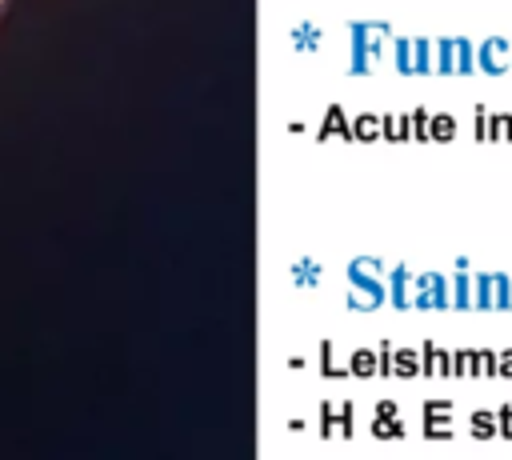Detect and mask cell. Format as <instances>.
Masks as SVG:
<instances>
[{
  "label": "cell",
  "instance_id": "obj_3",
  "mask_svg": "<svg viewBox=\"0 0 512 460\" xmlns=\"http://www.w3.org/2000/svg\"><path fill=\"white\" fill-rule=\"evenodd\" d=\"M488 140H512V112L488 116Z\"/></svg>",
  "mask_w": 512,
  "mask_h": 460
},
{
  "label": "cell",
  "instance_id": "obj_12",
  "mask_svg": "<svg viewBox=\"0 0 512 460\" xmlns=\"http://www.w3.org/2000/svg\"><path fill=\"white\" fill-rule=\"evenodd\" d=\"M488 116H492V112H488L484 104H476V136H480V140H488Z\"/></svg>",
  "mask_w": 512,
  "mask_h": 460
},
{
  "label": "cell",
  "instance_id": "obj_7",
  "mask_svg": "<svg viewBox=\"0 0 512 460\" xmlns=\"http://www.w3.org/2000/svg\"><path fill=\"white\" fill-rule=\"evenodd\" d=\"M472 432L476 436H492L496 432V412H476L472 416Z\"/></svg>",
  "mask_w": 512,
  "mask_h": 460
},
{
  "label": "cell",
  "instance_id": "obj_11",
  "mask_svg": "<svg viewBox=\"0 0 512 460\" xmlns=\"http://www.w3.org/2000/svg\"><path fill=\"white\" fill-rule=\"evenodd\" d=\"M496 432H500V436H512V404H504V408L496 412Z\"/></svg>",
  "mask_w": 512,
  "mask_h": 460
},
{
  "label": "cell",
  "instance_id": "obj_1",
  "mask_svg": "<svg viewBox=\"0 0 512 460\" xmlns=\"http://www.w3.org/2000/svg\"><path fill=\"white\" fill-rule=\"evenodd\" d=\"M472 308H512V280L504 272H480L472 280Z\"/></svg>",
  "mask_w": 512,
  "mask_h": 460
},
{
  "label": "cell",
  "instance_id": "obj_9",
  "mask_svg": "<svg viewBox=\"0 0 512 460\" xmlns=\"http://www.w3.org/2000/svg\"><path fill=\"white\" fill-rule=\"evenodd\" d=\"M476 372H484V376H500L496 352H476Z\"/></svg>",
  "mask_w": 512,
  "mask_h": 460
},
{
  "label": "cell",
  "instance_id": "obj_5",
  "mask_svg": "<svg viewBox=\"0 0 512 460\" xmlns=\"http://www.w3.org/2000/svg\"><path fill=\"white\" fill-rule=\"evenodd\" d=\"M452 304H456V308H472V280H468L464 272H460L456 284H452Z\"/></svg>",
  "mask_w": 512,
  "mask_h": 460
},
{
  "label": "cell",
  "instance_id": "obj_2",
  "mask_svg": "<svg viewBox=\"0 0 512 460\" xmlns=\"http://www.w3.org/2000/svg\"><path fill=\"white\" fill-rule=\"evenodd\" d=\"M476 68L488 76H500L512 68V40L504 36H488L484 44H476Z\"/></svg>",
  "mask_w": 512,
  "mask_h": 460
},
{
  "label": "cell",
  "instance_id": "obj_4",
  "mask_svg": "<svg viewBox=\"0 0 512 460\" xmlns=\"http://www.w3.org/2000/svg\"><path fill=\"white\" fill-rule=\"evenodd\" d=\"M476 68V44L456 40V72H472Z\"/></svg>",
  "mask_w": 512,
  "mask_h": 460
},
{
  "label": "cell",
  "instance_id": "obj_13",
  "mask_svg": "<svg viewBox=\"0 0 512 460\" xmlns=\"http://www.w3.org/2000/svg\"><path fill=\"white\" fill-rule=\"evenodd\" d=\"M444 364H448V356H444V352H428V364H424V372H444Z\"/></svg>",
  "mask_w": 512,
  "mask_h": 460
},
{
  "label": "cell",
  "instance_id": "obj_8",
  "mask_svg": "<svg viewBox=\"0 0 512 460\" xmlns=\"http://www.w3.org/2000/svg\"><path fill=\"white\" fill-rule=\"evenodd\" d=\"M440 72H456V40H440Z\"/></svg>",
  "mask_w": 512,
  "mask_h": 460
},
{
  "label": "cell",
  "instance_id": "obj_14",
  "mask_svg": "<svg viewBox=\"0 0 512 460\" xmlns=\"http://www.w3.org/2000/svg\"><path fill=\"white\" fill-rule=\"evenodd\" d=\"M496 364H500V376H512V348L496 352Z\"/></svg>",
  "mask_w": 512,
  "mask_h": 460
},
{
  "label": "cell",
  "instance_id": "obj_10",
  "mask_svg": "<svg viewBox=\"0 0 512 460\" xmlns=\"http://www.w3.org/2000/svg\"><path fill=\"white\" fill-rule=\"evenodd\" d=\"M432 132H436L440 140H448V136L456 132V120H452V116H436V120H432Z\"/></svg>",
  "mask_w": 512,
  "mask_h": 460
},
{
  "label": "cell",
  "instance_id": "obj_6",
  "mask_svg": "<svg viewBox=\"0 0 512 460\" xmlns=\"http://www.w3.org/2000/svg\"><path fill=\"white\" fill-rule=\"evenodd\" d=\"M452 372H456V376H468V372H476V352H472V348L456 352V356H452Z\"/></svg>",
  "mask_w": 512,
  "mask_h": 460
}]
</instances>
